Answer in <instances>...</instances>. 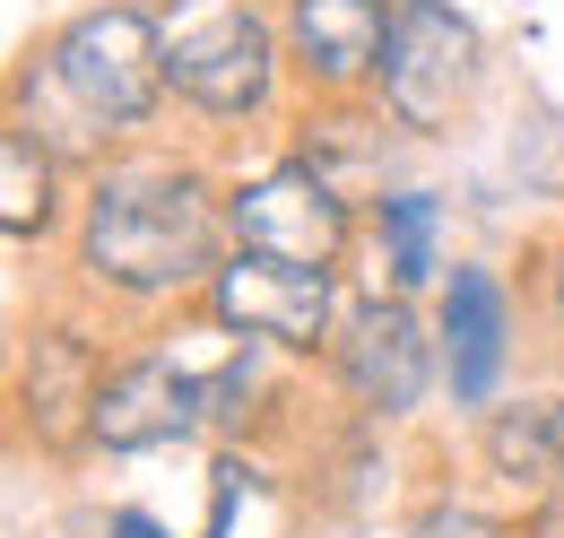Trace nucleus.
Wrapping results in <instances>:
<instances>
[{
	"label": "nucleus",
	"instance_id": "obj_20",
	"mask_svg": "<svg viewBox=\"0 0 564 538\" xmlns=\"http://www.w3.org/2000/svg\"><path fill=\"white\" fill-rule=\"evenodd\" d=\"M148 9H192V0H148Z\"/></svg>",
	"mask_w": 564,
	"mask_h": 538
},
{
	"label": "nucleus",
	"instance_id": "obj_3",
	"mask_svg": "<svg viewBox=\"0 0 564 538\" xmlns=\"http://www.w3.org/2000/svg\"><path fill=\"white\" fill-rule=\"evenodd\" d=\"M165 87L174 139L209 148L217 165L270 148L295 114V62L279 35V0H192L165 9Z\"/></svg>",
	"mask_w": 564,
	"mask_h": 538
},
{
	"label": "nucleus",
	"instance_id": "obj_8",
	"mask_svg": "<svg viewBox=\"0 0 564 538\" xmlns=\"http://www.w3.org/2000/svg\"><path fill=\"white\" fill-rule=\"evenodd\" d=\"M348 304H356V269H304V261H270V252H226L209 295H200L209 322H226L235 338H261L313 374L339 347Z\"/></svg>",
	"mask_w": 564,
	"mask_h": 538
},
{
	"label": "nucleus",
	"instance_id": "obj_12",
	"mask_svg": "<svg viewBox=\"0 0 564 538\" xmlns=\"http://www.w3.org/2000/svg\"><path fill=\"white\" fill-rule=\"evenodd\" d=\"M295 96H373L391 44V0H279Z\"/></svg>",
	"mask_w": 564,
	"mask_h": 538
},
{
	"label": "nucleus",
	"instance_id": "obj_14",
	"mask_svg": "<svg viewBox=\"0 0 564 538\" xmlns=\"http://www.w3.org/2000/svg\"><path fill=\"white\" fill-rule=\"evenodd\" d=\"M443 235H452V201L434 183H382L365 201V261L356 287H391V295H434L443 287Z\"/></svg>",
	"mask_w": 564,
	"mask_h": 538
},
{
	"label": "nucleus",
	"instance_id": "obj_21",
	"mask_svg": "<svg viewBox=\"0 0 564 538\" xmlns=\"http://www.w3.org/2000/svg\"><path fill=\"white\" fill-rule=\"evenodd\" d=\"M556 495H564V486H556Z\"/></svg>",
	"mask_w": 564,
	"mask_h": 538
},
{
	"label": "nucleus",
	"instance_id": "obj_4",
	"mask_svg": "<svg viewBox=\"0 0 564 538\" xmlns=\"http://www.w3.org/2000/svg\"><path fill=\"white\" fill-rule=\"evenodd\" d=\"M122 338L131 331H113L78 295L44 287V304L9 338V434H18V452L53 461V470L87 461V417H96V391H105Z\"/></svg>",
	"mask_w": 564,
	"mask_h": 538
},
{
	"label": "nucleus",
	"instance_id": "obj_9",
	"mask_svg": "<svg viewBox=\"0 0 564 538\" xmlns=\"http://www.w3.org/2000/svg\"><path fill=\"white\" fill-rule=\"evenodd\" d=\"M200 434H209V408H200V374H192L174 322L131 331L96 391V417H87V461H140V452L200 443Z\"/></svg>",
	"mask_w": 564,
	"mask_h": 538
},
{
	"label": "nucleus",
	"instance_id": "obj_11",
	"mask_svg": "<svg viewBox=\"0 0 564 538\" xmlns=\"http://www.w3.org/2000/svg\"><path fill=\"white\" fill-rule=\"evenodd\" d=\"M469 461L503 504H539L564 486V374L512 383L487 417H469Z\"/></svg>",
	"mask_w": 564,
	"mask_h": 538
},
{
	"label": "nucleus",
	"instance_id": "obj_19",
	"mask_svg": "<svg viewBox=\"0 0 564 538\" xmlns=\"http://www.w3.org/2000/svg\"><path fill=\"white\" fill-rule=\"evenodd\" d=\"M521 538H564V495H539V504H521Z\"/></svg>",
	"mask_w": 564,
	"mask_h": 538
},
{
	"label": "nucleus",
	"instance_id": "obj_7",
	"mask_svg": "<svg viewBox=\"0 0 564 538\" xmlns=\"http://www.w3.org/2000/svg\"><path fill=\"white\" fill-rule=\"evenodd\" d=\"M322 400L365 426H417L425 400L443 391V338H434V304L425 295H391V287H356L339 347L322 356Z\"/></svg>",
	"mask_w": 564,
	"mask_h": 538
},
{
	"label": "nucleus",
	"instance_id": "obj_6",
	"mask_svg": "<svg viewBox=\"0 0 564 538\" xmlns=\"http://www.w3.org/2000/svg\"><path fill=\"white\" fill-rule=\"evenodd\" d=\"M226 235H235V252L356 269L365 261V201L339 192L322 165H304L286 139H270V148L226 157Z\"/></svg>",
	"mask_w": 564,
	"mask_h": 538
},
{
	"label": "nucleus",
	"instance_id": "obj_13",
	"mask_svg": "<svg viewBox=\"0 0 564 538\" xmlns=\"http://www.w3.org/2000/svg\"><path fill=\"white\" fill-rule=\"evenodd\" d=\"M70 217H78V165L44 131H26V122L0 114V244L18 261L26 252L35 261H62Z\"/></svg>",
	"mask_w": 564,
	"mask_h": 538
},
{
	"label": "nucleus",
	"instance_id": "obj_18",
	"mask_svg": "<svg viewBox=\"0 0 564 538\" xmlns=\"http://www.w3.org/2000/svg\"><path fill=\"white\" fill-rule=\"evenodd\" d=\"M105 538H174V530H165L148 504H113V513H105Z\"/></svg>",
	"mask_w": 564,
	"mask_h": 538
},
{
	"label": "nucleus",
	"instance_id": "obj_15",
	"mask_svg": "<svg viewBox=\"0 0 564 538\" xmlns=\"http://www.w3.org/2000/svg\"><path fill=\"white\" fill-rule=\"evenodd\" d=\"M279 139L304 165H322L339 192H356V201H373V192L391 183V148H409L373 96H295V114H286Z\"/></svg>",
	"mask_w": 564,
	"mask_h": 538
},
{
	"label": "nucleus",
	"instance_id": "obj_17",
	"mask_svg": "<svg viewBox=\"0 0 564 538\" xmlns=\"http://www.w3.org/2000/svg\"><path fill=\"white\" fill-rule=\"evenodd\" d=\"M521 295H530V331L564 356V217L547 235H530V252H521Z\"/></svg>",
	"mask_w": 564,
	"mask_h": 538
},
{
	"label": "nucleus",
	"instance_id": "obj_1",
	"mask_svg": "<svg viewBox=\"0 0 564 538\" xmlns=\"http://www.w3.org/2000/svg\"><path fill=\"white\" fill-rule=\"evenodd\" d=\"M226 252V165L192 139H140L78 174V217L53 287L105 313L113 331H148L192 313Z\"/></svg>",
	"mask_w": 564,
	"mask_h": 538
},
{
	"label": "nucleus",
	"instance_id": "obj_10",
	"mask_svg": "<svg viewBox=\"0 0 564 538\" xmlns=\"http://www.w3.org/2000/svg\"><path fill=\"white\" fill-rule=\"evenodd\" d=\"M434 304V338H443V400L460 417H487L512 374H521V338H530V295L521 278L495 261H452Z\"/></svg>",
	"mask_w": 564,
	"mask_h": 538
},
{
	"label": "nucleus",
	"instance_id": "obj_16",
	"mask_svg": "<svg viewBox=\"0 0 564 538\" xmlns=\"http://www.w3.org/2000/svg\"><path fill=\"white\" fill-rule=\"evenodd\" d=\"M400 538H521V504H503L495 486L460 477H425L400 504Z\"/></svg>",
	"mask_w": 564,
	"mask_h": 538
},
{
	"label": "nucleus",
	"instance_id": "obj_5",
	"mask_svg": "<svg viewBox=\"0 0 564 538\" xmlns=\"http://www.w3.org/2000/svg\"><path fill=\"white\" fill-rule=\"evenodd\" d=\"M495 87V35L460 0H391V44L373 69V105L409 148L469 131Z\"/></svg>",
	"mask_w": 564,
	"mask_h": 538
},
{
	"label": "nucleus",
	"instance_id": "obj_2",
	"mask_svg": "<svg viewBox=\"0 0 564 538\" xmlns=\"http://www.w3.org/2000/svg\"><path fill=\"white\" fill-rule=\"evenodd\" d=\"M9 122L44 131L78 174L174 139V87H165V9L148 0H78L53 26H35L9 62Z\"/></svg>",
	"mask_w": 564,
	"mask_h": 538
}]
</instances>
